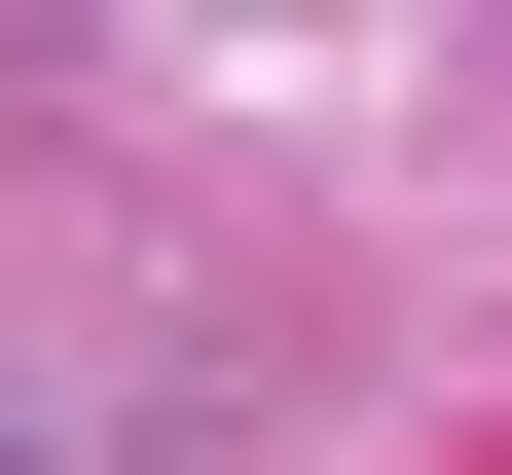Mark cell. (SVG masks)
I'll list each match as a JSON object with an SVG mask.
<instances>
[{
  "mask_svg": "<svg viewBox=\"0 0 512 475\" xmlns=\"http://www.w3.org/2000/svg\"><path fill=\"white\" fill-rule=\"evenodd\" d=\"M0 475H74V402H0Z\"/></svg>",
  "mask_w": 512,
  "mask_h": 475,
  "instance_id": "1",
  "label": "cell"
}]
</instances>
